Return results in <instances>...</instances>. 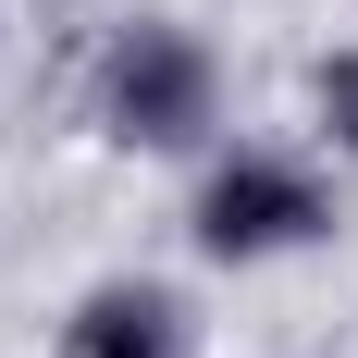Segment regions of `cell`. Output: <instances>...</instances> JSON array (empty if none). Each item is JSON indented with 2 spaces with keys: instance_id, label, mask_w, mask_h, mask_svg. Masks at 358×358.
I'll return each instance as SVG.
<instances>
[{
  "instance_id": "obj_3",
  "label": "cell",
  "mask_w": 358,
  "mask_h": 358,
  "mask_svg": "<svg viewBox=\"0 0 358 358\" xmlns=\"http://www.w3.org/2000/svg\"><path fill=\"white\" fill-rule=\"evenodd\" d=\"M62 358H185V309L161 285H87L62 322Z\"/></svg>"
},
{
  "instance_id": "obj_4",
  "label": "cell",
  "mask_w": 358,
  "mask_h": 358,
  "mask_svg": "<svg viewBox=\"0 0 358 358\" xmlns=\"http://www.w3.org/2000/svg\"><path fill=\"white\" fill-rule=\"evenodd\" d=\"M322 111H334V136L358 148V50H346V62H322Z\"/></svg>"
},
{
  "instance_id": "obj_1",
  "label": "cell",
  "mask_w": 358,
  "mask_h": 358,
  "mask_svg": "<svg viewBox=\"0 0 358 358\" xmlns=\"http://www.w3.org/2000/svg\"><path fill=\"white\" fill-rule=\"evenodd\" d=\"M99 124L124 148H198L210 136V50H198L185 25H161V13L124 25L99 50Z\"/></svg>"
},
{
  "instance_id": "obj_2",
  "label": "cell",
  "mask_w": 358,
  "mask_h": 358,
  "mask_svg": "<svg viewBox=\"0 0 358 358\" xmlns=\"http://www.w3.org/2000/svg\"><path fill=\"white\" fill-rule=\"evenodd\" d=\"M322 222H334L322 173L285 161V148H235V161H210V185H198V248L210 259H285V248H309Z\"/></svg>"
}]
</instances>
